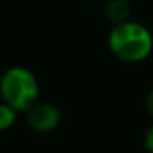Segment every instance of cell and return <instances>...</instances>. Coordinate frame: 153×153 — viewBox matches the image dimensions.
Wrapping results in <instances>:
<instances>
[{
    "mask_svg": "<svg viewBox=\"0 0 153 153\" xmlns=\"http://www.w3.org/2000/svg\"><path fill=\"white\" fill-rule=\"evenodd\" d=\"M143 146L147 153H153V123L146 129L143 135Z\"/></svg>",
    "mask_w": 153,
    "mask_h": 153,
    "instance_id": "cell-6",
    "label": "cell"
},
{
    "mask_svg": "<svg viewBox=\"0 0 153 153\" xmlns=\"http://www.w3.org/2000/svg\"><path fill=\"white\" fill-rule=\"evenodd\" d=\"M104 15L110 24H122L129 19L131 4L128 0H108L104 7Z\"/></svg>",
    "mask_w": 153,
    "mask_h": 153,
    "instance_id": "cell-4",
    "label": "cell"
},
{
    "mask_svg": "<svg viewBox=\"0 0 153 153\" xmlns=\"http://www.w3.org/2000/svg\"><path fill=\"white\" fill-rule=\"evenodd\" d=\"M16 114L18 113L12 107H9L3 101L0 102V132L7 131L9 128L13 126V123L16 120Z\"/></svg>",
    "mask_w": 153,
    "mask_h": 153,
    "instance_id": "cell-5",
    "label": "cell"
},
{
    "mask_svg": "<svg viewBox=\"0 0 153 153\" xmlns=\"http://www.w3.org/2000/svg\"><path fill=\"white\" fill-rule=\"evenodd\" d=\"M146 110H147L149 116L153 119V89L147 94V97H146Z\"/></svg>",
    "mask_w": 153,
    "mask_h": 153,
    "instance_id": "cell-7",
    "label": "cell"
},
{
    "mask_svg": "<svg viewBox=\"0 0 153 153\" xmlns=\"http://www.w3.org/2000/svg\"><path fill=\"white\" fill-rule=\"evenodd\" d=\"M27 123L40 134H49L61 123V111L52 102H36L27 111Z\"/></svg>",
    "mask_w": 153,
    "mask_h": 153,
    "instance_id": "cell-3",
    "label": "cell"
},
{
    "mask_svg": "<svg viewBox=\"0 0 153 153\" xmlns=\"http://www.w3.org/2000/svg\"><path fill=\"white\" fill-rule=\"evenodd\" d=\"M40 88L36 74L22 65H12L0 77L1 101L16 113H27L39 100Z\"/></svg>",
    "mask_w": 153,
    "mask_h": 153,
    "instance_id": "cell-2",
    "label": "cell"
},
{
    "mask_svg": "<svg viewBox=\"0 0 153 153\" xmlns=\"http://www.w3.org/2000/svg\"><path fill=\"white\" fill-rule=\"evenodd\" d=\"M108 51L122 62L137 64L150 56L153 51L152 31L141 22L125 21L113 25L107 36Z\"/></svg>",
    "mask_w": 153,
    "mask_h": 153,
    "instance_id": "cell-1",
    "label": "cell"
}]
</instances>
